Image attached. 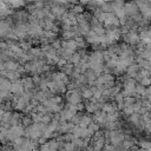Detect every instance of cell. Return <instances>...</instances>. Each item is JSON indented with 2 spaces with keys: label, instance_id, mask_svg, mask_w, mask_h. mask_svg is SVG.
I'll return each mask as SVG.
<instances>
[{
  "label": "cell",
  "instance_id": "1",
  "mask_svg": "<svg viewBox=\"0 0 151 151\" xmlns=\"http://www.w3.org/2000/svg\"><path fill=\"white\" fill-rule=\"evenodd\" d=\"M140 146H142L144 150H147V149L151 147V143H150V142H142V143H140Z\"/></svg>",
  "mask_w": 151,
  "mask_h": 151
},
{
  "label": "cell",
  "instance_id": "2",
  "mask_svg": "<svg viewBox=\"0 0 151 151\" xmlns=\"http://www.w3.org/2000/svg\"><path fill=\"white\" fill-rule=\"evenodd\" d=\"M139 151H146V150H144V149H143V150H139Z\"/></svg>",
  "mask_w": 151,
  "mask_h": 151
}]
</instances>
